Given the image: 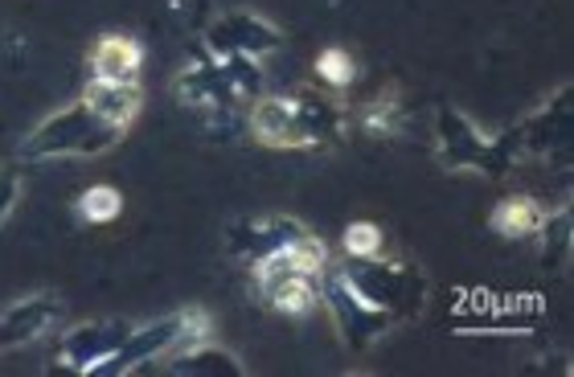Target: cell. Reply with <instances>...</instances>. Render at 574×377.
Masks as SVG:
<instances>
[{
  "mask_svg": "<svg viewBox=\"0 0 574 377\" xmlns=\"http://www.w3.org/2000/svg\"><path fill=\"white\" fill-rule=\"evenodd\" d=\"M295 234H304V226L300 222H292V217H242V222H230L226 226V251L239 263H259V258L275 255V251H283V246L292 243Z\"/></svg>",
  "mask_w": 574,
  "mask_h": 377,
  "instance_id": "9c48e42d",
  "label": "cell"
},
{
  "mask_svg": "<svg viewBox=\"0 0 574 377\" xmlns=\"http://www.w3.org/2000/svg\"><path fill=\"white\" fill-rule=\"evenodd\" d=\"M128 128L94 115L87 103L62 108L58 115L41 120L29 140L21 144V161H62V156H99V152L115 149Z\"/></svg>",
  "mask_w": 574,
  "mask_h": 377,
  "instance_id": "277c9868",
  "label": "cell"
},
{
  "mask_svg": "<svg viewBox=\"0 0 574 377\" xmlns=\"http://www.w3.org/2000/svg\"><path fill=\"white\" fill-rule=\"evenodd\" d=\"M62 320V304L54 296H26L0 312V349H21L46 337Z\"/></svg>",
  "mask_w": 574,
  "mask_h": 377,
  "instance_id": "30bf717a",
  "label": "cell"
},
{
  "mask_svg": "<svg viewBox=\"0 0 574 377\" xmlns=\"http://www.w3.org/2000/svg\"><path fill=\"white\" fill-rule=\"evenodd\" d=\"M17 197H21V181H17L13 169H0V226H4V217L17 210Z\"/></svg>",
  "mask_w": 574,
  "mask_h": 377,
  "instance_id": "d6986e66",
  "label": "cell"
},
{
  "mask_svg": "<svg viewBox=\"0 0 574 377\" xmlns=\"http://www.w3.org/2000/svg\"><path fill=\"white\" fill-rule=\"evenodd\" d=\"M205 312L198 308H185V312H173V316H164V320L157 324H144V328H132L128 337H123V345L115 353H111L108 361L99 365L94 374H132V369H140L144 361H157V357H169L173 349H181V345H189L193 337H201L205 333Z\"/></svg>",
  "mask_w": 574,
  "mask_h": 377,
  "instance_id": "8992f818",
  "label": "cell"
},
{
  "mask_svg": "<svg viewBox=\"0 0 574 377\" xmlns=\"http://www.w3.org/2000/svg\"><path fill=\"white\" fill-rule=\"evenodd\" d=\"M361 128L370 135H394L399 132V99H374L361 108Z\"/></svg>",
  "mask_w": 574,
  "mask_h": 377,
  "instance_id": "2e32d148",
  "label": "cell"
},
{
  "mask_svg": "<svg viewBox=\"0 0 574 377\" xmlns=\"http://www.w3.org/2000/svg\"><path fill=\"white\" fill-rule=\"evenodd\" d=\"M123 210V197L111 185H94L79 197V214L87 222H115Z\"/></svg>",
  "mask_w": 574,
  "mask_h": 377,
  "instance_id": "9a60e30c",
  "label": "cell"
},
{
  "mask_svg": "<svg viewBox=\"0 0 574 377\" xmlns=\"http://www.w3.org/2000/svg\"><path fill=\"white\" fill-rule=\"evenodd\" d=\"M542 222H546V214H542V205L530 202V197H505V202L493 210V217H489V226H493L501 238H530V234H537Z\"/></svg>",
  "mask_w": 574,
  "mask_h": 377,
  "instance_id": "4fadbf2b",
  "label": "cell"
},
{
  "mask_svg": "<svg viewBox=\"0 0 574 377\" xmlns=\"http://www.w3.org/2000/svg\"><path fill=\"white\" fill-rule=\"evenodd\" d=\"M263 91V70L254 58L226 54V58H201L193 67L177 74L173 94L185 108H234L242 99H259Z\"/></svg>",
  "mask_w": 574,
  "mask_h": 377,
  "instance_id": "5b68a950",
  "label": "cell"
},
{
  "mask_svg": "<svg viewBox=\"0 0 574 377\" xmlns=\"http://www.w3.org/2000/svg\"><path fill=\"white\" fill-rule=\"evenodd\" d=\"M128 333H132V328L120 320H99V324H79V328H70L67 337H62V345H58V369L94 374L111 353L120 349Z\"/></svg>",
  "mask_w": 574,
  "mask_h": 377,
  "instance_id": "ba28073f",
  "label": "cell"
},
{
  "mask_svg": "<svg viewBox=\"0 0 574 377\" xmlns=\"http://www.w3.org/2000/svg\"><path fill=\"white\" fill-rule=\"evenodd\" d=\"M566 226H571V214H566V210H562V214L554 217V238H558L562 246L571 243V230H566ZM537 234H542V238H546V243H550V226H546V222H542V226H537ZM542 255H546V267H550V263H554V246H546V251H542Z\"/></svg>",
  "mask_w": 574,
  "mask_h": 377,
  "instance_id": "ffe728a7",
  "label": "cell"
},
{
  "mask_svg": "<svg viewBox=\"0 0 574 377\" xmlns=\"http://www.w3.org/2000/svg\"><path fill=\"white\" fill-rule=\"evenodd\" d=\"M169 374H181V377H198V374H210V377H242V365L222 349H189L185 357H177L169 365Z\"/></svg>",
  "mask_w": 574,
  "mask_h": 377,
  "instance_id": "5bb4252c",
  "label": "cell"
},
{
  "mask_svg": "<svg viewBox=\"0 0 574 377\" xmlns=\"http://www.w3.org/2000/svg\"><path fill=\"white\" fill-rule=\"evenodd\" d=\"M345 251L353 258H374L382 251V230L374 222H353L345 230Z\"/></svg>",
  "mask_w": 574,
  "mask_h": 377,
  "instance_id": "e0dca14e",
  "label": "cell"
},
{
  "mask_svg": "<svg viewBox=\"0 0 574 377\" xmlns=\"http://www.w3.org/2000/svg\"><path fill=\"white\" fill-rule=\"evenodd\" d=\"M316 67H321V79H329L333 86H349L353 82V58L345 50H336V45L316 58Z\"/></svg>",
  "mask_w": 574,
  "mask_h": 377,
  "instance_id": "ac0fdd59",
  "label": "cell"
},
{
  "mask_svg": "<svg viewBox=\"0 0 574 377\" xmlns=\"http://www.w3.org/2000/svg\"><path fill=\"white\" fill-rule=\"evenodd\" d=\"M521 156L517 132H496L484 135L476 123L467 120L464 111L435 108V161L447 173H484V176H505Z\"/></svg>",
  "mask_w": 574,
  "mask_h": 377,
  "instance_id": "3957f363",
  "label": "cell"
},
{
  "mask_svg": "<svg viewBox=\"0 0 574 377\" xmlns=\"http://www.w3.org/2000/svg\"><path fill=\"white\" fill-rule=\"evenodd\" d=\"M254 140L268 149H324L345 132V111L312 86L268 94L251 115Z\"/></svg>",
  "mask_w": 574,
  "mask_h": 377,
  "instance_id": "7a4b0ae2",
  "label": "cell"
},
{
  "mask_svg": "<svg viewBox=\"0 0 574 377\" xmlns=\"http://www.w3.org/2000/svg\"><path fill=\"white\" fill-rule=\"evenodd\" d=\"M82 103L94 111V115H103V120L128 123L135 120V111H140V91H135V82H108V79H94L87 91H82Z\"/></svg>",
  "mask_w": 574,
  "mask_h": 377,
  "instance_id": "8fae6325",
  "label": "cell"
},
{
  "mask_svg": "<svg viewBox=\"0 0 574 377\" xmlns=\"http://www.w3.org/2000/svg\"><path fill=\"white\" fill-rule=\"evenodd\" d=\"M324 299L333 308L349 349H370L377 337H386L394 324L411 320L427 304V283L406 263H353L329 275Z\"/></svg>",
  "mask_w": 574,
  "mask_h": 377,
  "instance_id": "6da1fadb",
  "label": "cell"
},
{
  "mask_svg": "<svg viewBox=\"0 0 574 377\" xmlns=\"http://www.w3.org/2000/svg\"><path fill=\"white\" fill-rule=\"evenodd\" d=\"M283 45V33L271 21L254 13H222L214 26L205 29V54L210 58H226V54H242V58H268Z\"/></svg>",
  "mask_w": 574,
  "mask_h": 377,
  "instance_id": "52a82bcc",
  "label": "cell"
},
{
  "mask_svg": "<svg viewBox=\"0 0 574 377\" xmlns=\"http://www.w3.org/2000/svg\"><path fill=\"white\" fill-rule=\"evenodd\" d=\"M94 79H108V82H135V70H140V45L123 33H111L94 45L91 54Z\"/></svg>",
  "mask_w": 574,
  "mask_h": 377,
  "instance_id": "7c38bea8",
  "label": "cell"
}]
</instances>
